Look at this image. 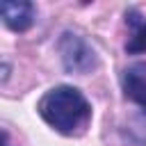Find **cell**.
<instances>
[{
  "instance_id": "obj_1",
  "label": "cell",
  "mask_w": 146,
  "mask_h": 146,
  "mask_svg": "<svg viewBox=\"0 0 146 146\" xmlns=\"http://www.w3.org/2000/svg\"><path fill=\"white\" fill-rule=\"evenodd\" d=\"M39 116L57 132L62 135H78L82 132L91 121V105L84 98V94L75 87L59 84L48 89L39 105Z\"/></svg>"
},
{
  "instance_id": "obj_5",
  "label": "cell",
  "mask_w": 146,
  "mask_h": 146,
  "mask_svg": "<svg viewBox=\"0 0 146 146\" xmlns=\"http://www.w3.org/2000/svg\"><path fill=\"white\" fill-rule=\"evenodd\" d=\"M125 21L132 27L130 39L125 41V52L128 55H139L146 52V18L139 16L137 9H128L125 11Z\"/></svg>"
},
{
  "instance_id": "obj_2",
  "label": "cell",
  "mask_w": 146,
  "mask_h": 146,
  "mask_svg": "<svg viewBox=\"0 0 146 146\" xmlns=\"http://www.w3.org/2000/svg\"><path fill=\"white\" fill-rule=\"evenodd\" d=\"M62 64L68 73H78V75H87L98 66V57L96 50L80 36L73 32H64L59 43H57Z\"/></svg>"
},
{
  "instance_id": "obj_4",
  "label": "cell",
  "mask_w": 146,
  "mask_h": 146,
  "mask_svg": "<svg viewBox=\"0 0 146 146\" xmlns=\"http://www.w3.org/2000/svg\"><path fill=\"white\" fill-rule=\"evenodd\" d=\"M121 84H123L125 98L146 112V62L130 64L121 75Z\"/></svg>"
},
{
  "instance_id": "obj_3",
  "label": "cell",
  "mask_w": 146,
  "mask_h": 146,
  "mask_svg": "<svg viewBox=\"0 0 146 146\" xmlns=\"http://www.w3.org/2000/svg\"><path fill=\"white\" fill-rule=\"evenodd\" d=\"M0 16L9 30L25 32L32 27V23L36 18V9L27 0H2L0 2Z\"/></svg>"
},
{
  "instance_id": "obj_6",
  "label": "cell",
  "mask_w": 146,
  "mask_h": 146,
  "mask_svg": "<svg viewBox=\"0 0 146 146\" xmlns=\"http://www.w3.org/2000/svg\"><path fill=\"white\" fill-rule=\"evenodd\" d=\"M2 146H11V141H9V132H7V130H2Z\"/></svg>"
}]
</instances>
